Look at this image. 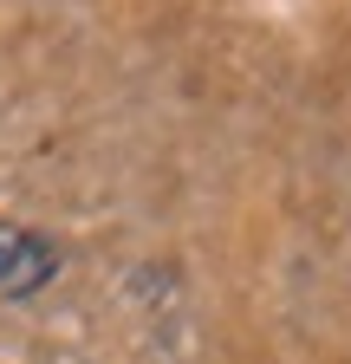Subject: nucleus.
<instances>
[{
  "instance_id": "obj_2",
  "label": "nucleus",
  "mask_w": 351,
  "mask_h": 364,
  "mask_svg": "<svg viewBox=\"0 0 351 364\" xmlns=\"http://www.w3.org/2000/svg\"><path fill=\"white\" fill-rule=\"evenodd\" d=\"M20 235H26V228H14V221H0V273H7V260H14V247H20Z\"/></svg>"
},
{
  "instance_id": "obj_1",
  "label": "nucleus",
  "mask_w": 351,
  "mask_h": 364,
  "mask_svg": "<svg viewBox=\"0 0 351 364\" xmlns=\"http://www.w3.org/2000/svg\"><path fill=\"white\" fill-rule=\"evenodd\" d=\"M53 273H59V247H53L46 235H20L7 273H0V299H33Z\"/></svg>"
}]
</instances>
